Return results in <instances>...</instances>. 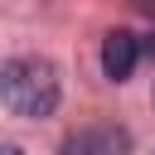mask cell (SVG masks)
<instances>
[{"instance_id":"obj_1","label":"cell","mask_w":155,"mask_h":155,"mask_svg":"<svg viewBox=\"0 0 155 155\" xmlns=\"http://www.w3.org/2000/svg\"><path fill=\"white\" fill-rule=\"evenodd\" d=\"M58 97H63V87H58V68H53L48 58L24 53V58H10V63L0 68V102H5L15 116L44 121V116L58 111Z\"/></svg>"},{"instance_id":"obj_2","label":"cell","mask_w":155,"mask_h":155,"mask_svg":"<svg viewBox=\"0 0 155 155\" xmlns=\"http://www.w3.org/2000/svg\"><path fill=\"white\" fill-rule=\"evenodd\" d=\"M63 155H131L126 126H82L63 140Z\"/></svg>"},{"instance_id":"obj_3","label":"cell","mask_w":155,"mask_h":155,"mask_svg":"<svg viewBox=\"0 0 155 155\" xmlns=\"http://www.w3.org/2000/svg\"><path fill=\"white\" fill-rule=\"evenodd\" d=\"M136 63H140V39H136L131 29H111V34L102 39V73H107L111 82H126V78L136 73Z\"/></svg>"},{"instance_id":"obj_4","label":"cell","mask_w":155,"mask_h":155,"mask_svg":"<svg viewBox=\"0 0 155 155\" xmlns=\"http://www.w3.org/2000/svg\"><path fill=\"white\" fill-rule=\"evenodd\" d=\"M131 10H140V15H150V19H155V0H131Z\"/></svg>"},{"instance_id":"obj_5","label":"cell","mask_w":155,"mask_h":155,"mask_svg":"<svg viewBox=\"0 0 155 155\" xmlns=\"http://www.w3.org/2000/svg\"><path fill=\"white\" fill-rule=\"evenodd\" d=\"M140 53H150V58H155V34H150V39L140 44Z\"/></svg>"},{"instance_id":"obj_6","label":"cell","mask_w":155,"mask_h":155,"mask_svg":"<svg viewBox=\"0 0 155 155\" xmlns=\"http://www.w3.org/2000/svg\"><path fill=\"white\" fill-rule=\"evenodd\" d=\"M0 155H19V145H10V140H0Z\"/></svg>"}]
</instances>
